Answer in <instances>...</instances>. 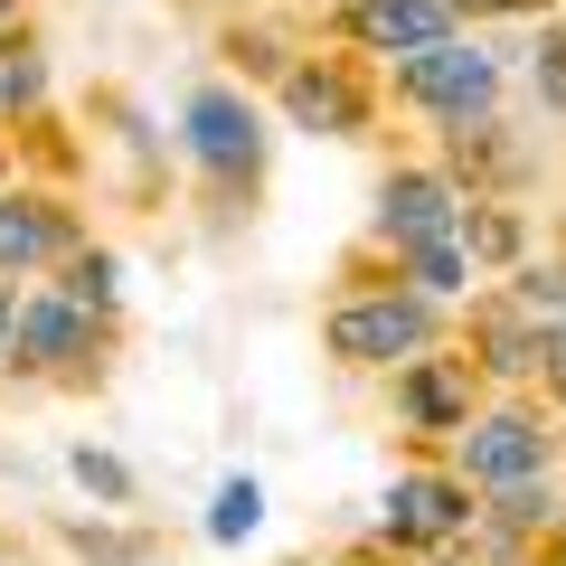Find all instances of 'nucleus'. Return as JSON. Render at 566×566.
Here are the masks:
<instances>
[{"instance_id": "f257e3e1", "label": "nucleus", "mask_w": 566, "mask_h": 566, "mask_svg": "<svg viewBox=\"0 0 566 566\" xmlns=\"http://www.w3.org/2000/svg\"><path fill=\"white\" fill-rule=\"evenodd\" d=\"M397 95L406 104H434V114H453V123H472L491 104V57L482 48H416V57L397 66Z\"/></svg>"}, {"instance_id": "f03ea898", "label": "nucleus", "mask_w": 566, "mask_h": 566, "mask_svg": "<svg viewBox=\"0 0 566 566\" xmlns=\"http://www.w3.org/2000/svg\"><path fill=\"white\" fill-rule=\"evenodd\" d=\"M424 340H434V312L424 303H349L340 322H331V359H359V368L416 359Z\"/></svg>"}, {"instance_id": "7ed1b4c3", "label": "nucleus", "mask_w": 566, "mask_h": 566, "mask_svg": "<svg viewBox=\"0 0 566 566\" xmlns=\"http://www.w3.org/2000/svg\"><path fill=\"white\" fill-rule=\"evenodd\" d=\"M189 151H199L218 180H237V170H255V114H245L227 85H208V95H189Z\"/></svg>"}, {"instance_id": "20e7f679", "label": "nucleus", "mask_w": 566, "mask_h": 566, "mask_svg": "<svg viewBox=\"0 0 566 566\" xmlns=\"http://www.w3.org/2000/svg\"><path fill=\"white\" fill-rule=\"evenodd\" d=\"M463 463H472V482L510 491V482H528V472L547 463V434L528 416H491V424H472V434H463Z\"/></svg>"}, {"instance_id": "39448f33", "label": "nucleus", "mask_w": 566, "mask_h": 566, "mask_svg": "<svg viewBox=\"0 0 566 566\" xmlns=\"http://www.w3.org/2000/svg\"><path fill=\"white\" fill-rule=\"evenodd\" d=\"M10 359L29 368H66V359H95V322H85V303H20V340H10Z\"/></svg>"}, {"instance_id": "423d86ee", "label": "nucleus", "mask_w": 566, "mask_h": 566, "mask_svg": "<svg viewBox=\"0 0 566 566\" xmlns=\"http://www.w3.org/2000/svg\"><path fill=\"white\" fill-rule=\"evenodd\" d=\"M387 237L406 245V255H416V245H444L453 237V189L434 180V170H406V180H387Z\"/></svg>"}, {"instance_id": "0eeeda50", "label": "nucleus", "mask_w": 566, "mask_h": 566, "mask_svg": "<svg viewBox=\"0 0 566 566\" xmlns=\"http://www.w3.org/2000/svg\"><path fill=\"white\" fill-rule=\"evenodd\" d=\"M349 39L368 48H444V0H349Z\"/></svg>"}, {"instance_id": "6e6552de", "label": "nucleus", "mask_w": 566, "mask_h": 566, "mask_svg": "<svg viewBox=\"0 0 566 566\" xmlns=\"http://www.w3.org/2000/svg\"><path fill=\"white\" fill-rule=\"evenodd\" d=\"M387 528H397V538H453V528H463V491L453 482H397L387 491Z\"/></svg>"}, {"instance_id": "1a4fd4ad", "label": "nucleus", "mask_w": 566, "mask_h": 566, "mask_svg": "<svg viewBox=\"0 0 566 566\" xmlns=\"http://www.w3.org/2000/svg\"><path fill=\"white\" fill-rule=\"evenodd\" d=\"M57 208H29V199H0V274H20V264L57 255Z\"/></svg>"}, {"instance_id": "9d476101", "label": "nucleus", "mask_w": 566, "mask_h": 566, "mask_svg": "<svg viewBox=\"0 0 566 566\" xmlns=\"http://www.w3.org/2000/svg\"><path fill=\"white\" fill-rule=\"evenodd\" d=\"M283 104H293L303 123H322V133H359V95H349L340 76H293Z\"/></svg>"}, {"instance_id": "9b49d317", "label": "nucleus", "mask_w": 566, "mask_h": 566, "mask_svg": "<svg viewBox=\"0 0 566 566\" xmlns=\"http://www.w3.org/2000/svg\"><path fill=\"white\" fill-rule=\"evenodd\" d=\"M39 95H48V66H39V48H29V39H10V48H0V114H29Z\"/></svg>"}, {"instance_id": "f8f14e48", "label": "nucleus", "mask_w": 566, "mask_h": 566, "mask_svg": "<svg viewBox=\"0 0 566 566\" xmlns=\"http://www.w3.org/2000/svg\"><path fill=\"white\" fill-rule=\"evenodd\" d=\"M255 520H264V491H255V482H227V491H218V510H208V538H227V547H237Z\"/></svg>"}, {"instance_id": "ddd939ff", "label": "nucleus", "mask_w": 566, "mask_h": 566, "mask_svg": "<svg viewBox=\"0 0 566 566\" xmlns=\"http://www.w3.org/2000/svg\"><path fill=\"white\" fill-rule=\"evenodd\" d=\"M406 406H416L424 424H453V416H463V397H453L444 368H416V378H406Z\"/></svg>"}, {"instance_id": "4468645a", "label": "nucleus", "mask_w": 566, "mask_h": 566, "mask_svg": "<svg viewBox=\"0 0 566 566\" xmlns=\"http://www.w3.org/2000/svg\"><path fill=\"white\" fill-rule=\"evenodd\" d=\"M406 264H416V283H424V293H463V245H416V255H406Z\"/></svg>"}, {"instance_id": "2eb2a0df", "label": "nucleus", "mask_w": 566, "mask_h": 566, "mask_svg": "<svg viewBox=\"0 0 566 566\" xmlns=\"http://www.w3.org/2000/svg\"><path fill=\"white\" fill-rule=\"evenodd\" d=\"M66 303H85V312L114 303V255H76V274H66Z\"/></svg>"}, {"instance_id": "dca6fc26", "label": "nucleus", "mask_w": 566, "mask_h": 566, "mask_svg": "<svg viewBox=\"0 0 566 566\" xmlns=\"http://www.w3.org/2000/svg\"><path fill=\"white\" fill-rule=\"evenodd\" d=\"M76 482L104 491V501H133V472H123L114 453H95V444H76Z\"/></svg>"}, {"instance_id": "f3484780", "label": "nucleus", "mask_w": 566, "mask_h": 566, "mask_svg": "<svg viewBox=\"0 0 566 566\" xmlns=\"http://www.w3.org/2000/svg\"><path fill=\"white\" fill-rule=\"evenodd\" d=\"M538 95H547V104H566V39H547V48H538Z\"/></svg>"}, {"instance_id": "a211bd4d", "label": "nucleus", "mask_w": 566, "mask_h": 566, "mask_svg": "<svg viewBox=\"0 0 566 566\" xmlns=\"http://www.w3.org/2000/svg\"><path fill=\"white\" fill-rule=\"evenodd\" d=\"M10 340H20V303H10V283H0V359H10Z\"/></svg>"}, {"instance_id": "6ab92c4d", "label": "nucleus", "mask_w": 566, "mask_h": 566, "mask_svg": "<svg viewBox=\"0 0 566 566\" xmlns=\"http://www.w3.org/2000/svg\"><path fill=\"white\" fill-rule=\"evenodd\" d=\"M453 10H547V0H453Z\"/></svg>"}, {"instance_id": "aec40b11", "label": "nucleus", "mask_w": 566, "mask_h": 566, "mask_svg": "<svg viewBox=\"0 0 566 566\" xmlns=\"http://www.w3.org/2000/svg\"><path fill=\"white\" fill-rule=\"evenodd\" d=\"M0 566H20V557H0Z\"/></svg>"}, {"instance_id": "412c9836", "label": "nucleus", "mask_w": 566, "mask_h": 566, "mask_svg": "<svg viewBox=\"0 0 566 566\" xmlns=\"http://www.w3.org/2000/svg\"><path fill=\"white\" fill-rule=\"evenodd\" d=\"M0 10H10V0H0Z\"/></svg>"}]
</instances>
